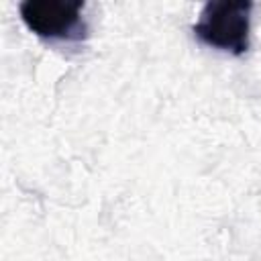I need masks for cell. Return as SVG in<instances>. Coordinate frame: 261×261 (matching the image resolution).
I'll return each mask as SVG.
<instances>
[{
    "label": "cell",
    "instance_id": "6da1fadb",
    "mask_svg": "<svg viewBox=\"0 0 261 261\" xmlns=\"http://www.w3.org/2000/svg\"><path fill=\"white\" fill-rule=\"evenodd\" d=\"M251 12L253 2L247 0H210L202 6L192 31L204 45L239 57L249 51Z\"/></svg>",
    "mask_w": 261,
    "mask_h": 261
},
{
    "label": "cell",
    "instance_id": "7a4b0ae2",
    "mask_svg": "<svg viewBox=\"0 0 261 261\" xmlns=\"http://www.w3.org/2000/svg\"><path fill=\"white\" fill-rule=\"evenodd\" d=\"M82 0H24L18 6L24 27L45 41H84L88 22Z\"/></svg>",
    "mask_w": 261,
    "mask_h": 261
}]
</instances>
